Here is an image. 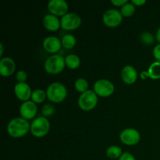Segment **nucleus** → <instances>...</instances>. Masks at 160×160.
Instances as JSON below:
<instances>
[{"label":"nucleus","mask_w":160,"mask_h":160,"mask_svg":"<svg viewBox=\"0 0 160 160\" xmlns=\"http://www.w3.org/2000/svg\"><path fill=\"white\" fill-rule=\"evenodd\" d=\"M103 23L109 28H117L123 20V15L120 11L116 9H109L103 13Z\"/></svg>","instance_id":"0eeeda50"},{"label":"nucleus","mask_w":160,"mask_h":160,"mask_svg":"<svg viewBox=\"0 0 160 160\" xmlns=\"http://www.w3.org/2000/svg\"><path fill=\"white\" fill-rule=\"evenodd\" d=\"M62 43L61 40H59L56 36H48L45 38L43 41V48L47 52L55 53L58 52L61 49Z\"/></svg>","instance_id":"ddd939ff"},{"label":"nucleus","mask_w":160,"mask_h":160,"mask_svg":"<svg viewBox=\"0 0 160 160\" xmlns=\"http://www.w3.org/2000/svg\"><path fill=\"white\" fill-rule=\"evenodd\" d=\"M140 39L141 42L146 45H152L155 42L154 36L152 34H150L149 32H148V31L142 32L140 35Z\"/></svg>","instance_id":"b1692460"},{"label":"nucleus","mask_w":160,"mask_h":160,"mask_svg":"<svg viewBox=\"0 0 160 160\" xmlns=\"http://www.w3.org/2000/svg\"><path fill=\"white\" fill-rule=\"evenodd\" d=\"M121 78L124 83L128 84H133L137 81L138 72L132 66H126L122 69Z\"/></svg>","instance_id":"2eb2a0df"},{"label":"nucleus","mask_w":160,"mask_h":160,"mask_svg":"<svg viewBox=\"0 0 160 160\" xmlns=\"http://www.w3.org/2000/svg\"><path fill=\"white\" fill-rule=\"evenodd\" d=\"M14 92L17 98L23 102L29 101L32 95L31 87L26 82L17 83L14 87Z\"/></svg>","instance_id":"f8f14e48"},{"label":"nucleus","mask_w":160,"mask_h":160,"mask_svg":"<svg viewBox=\"0 0 160 160\" xmlns=\"http://www.w3.org/2000/svg\"><path fill=\"white\" fill-rule=\"evenodd\" d=\"M47 98L55 103H59L67 98V90L65 85L59 82H54L50 84L46 90Z\"/></svg>","instance_id":"f03ea898"},{"label":"nucleus","mask_w":160,"mask_h":160,"mask_svg":"<svg viewBox=\"0 0 160 160\" xmlns=\"http://www.w3.org/2000/svg\"><path fill=\"white\" fill-rule=\"evenodd\" d=\"M65 66V58L59 54H55L47 58L44 67L48 73L58 74L64 70Z\"/></svg>","instance_id":"7ed1b4c3"},{"label":"nucleus","mask_w":160,"mask_h":160,"mask_svg":"<svg viewBox=\"0 0 160 160\" xmlns=\"http://www.w3.org/2000/svg\"><path fill=\"white\" fill-rule=\"evenodd\" d=\"M153 56L156 61L160 62V44H158L153 48Z\"/></svg>","instance_id":"bb28decb"},{"label":"nucleus","mask_w":160,"mask_h":160,"mask_svg":"<svg viewBox=\"0 0 160 160\" xmlns=\"http://www.w3.org/2000/svg\"><path fill=\"white\" fill-rule=\"evenodd\" d=\"M118 160H136V159L131 153L123 152Z\"/></svg>","instance_id":"cd10ccee"},{"label":"nucleus","mask_w":160,"mask_h":160,"mask_svg":"<svg viewBox=\"0 0 160 160\" xmlns=\"http://www.w3.org/2000/svg\"><path fill=\"white\" fill-rule=\"evenodd\" d=\"M140 77H141V78H142V79L146 80L147 78H149V74H148V71H142V73H141Z\"/></svg>","instance_id":"7c9ffc66"},{"label":"nucleus","mask_w":160,"mask_h":160,"mask_svg":"<svg viewBox=\"0 0 160 160\" xmlns=\"http://www.w3.org/2000/svg\"><path fill=\"white\" fill-rule=\"evenodd\" d=\"M61 43H62V46L63 48H67V49H71L76 45V38L71 34H65L61 39Z\"/></svg>","instance_id":"a211bd4d"},{"label":"nucleus","mask_w":160,"mask_h":160,"mask_svg":"<svg viewBox=\"0 0 160 160\" xmlns=\"http://www.w3.org/2000/svg\"><path fill=\"white\" fill-rule=\"evenodd\" d=\"M27 78H28V74L23 70H19L16 75V79L18 81V83H24L27 81Z\"/></svg>","instance_id":"a878e982"},{"label":"nucleus","mask_w":160,"mask_h":160,"mask_svg":"<svg viewBox=\"0 0 160 160\" xmlns=\"http://www.w3.org/2000/svg\"><path fill=\"white\" fill-rule=\"evenodd\" d=\"M47 97L46 92L42 89H35L32 92L31 95V101L34 102L36 104H40L45 101V98Z\"/></svg>","instance_id":"aec40b11"},{"label":"nucleus","mask_w":160,"mask_h":160,"mask_svg":"<svg viewBox=\"0 0 160 160\" xmlns=\"http://www.w3.org/2000/svg\"><path fill=\"white\" fill-rule=\"evenodd\" d=\"M43 25L48 31H56L61 28V22L56 16L49 13L44 17Z\"/></svg>","instance_id":"dca6fc26"},{"label":"nucleus","mask_w":160,"mask_h":160,"mask_svg":"<svg viewBox=\"0 0 160 160\" xmlns=\"http://www.w3.org/2000/svg\"><path fill=\"white\" fill-rule=\"evenodd\" d=\"M148 72L151 79H160V62L156 61V62H152L148 67Z\"/></svg>","instance_id":"6ab92c4d"},{"label":"nucleus","mask_w":160,"mask_h":160,"mask_svg":"<svg viewBox=\"0 0 160 160\" xmlns=\"http://www.w3.org/2000/svg\"><path fill=\"white\" fill-rule=\"evenodd\" d=\"M120 139L123 144L129 146L136 145L141 140L140 133L134 128H126L120 134Z\"/></svg>","instance_id":"1a4fd4ad"},{"label":"nucleus","mask_w":160,"mask_h":160,"mask_svg":"<svg viewBox=\"0 0 160 160\" xmlns=\"http://www.w3.org/2000/svg\"><path fill=\"white\" fill-rule=\"evenodd\" d=\"M135 6H134V4H132L131 2H128V3H126V4L123 5V6H122L120 12H121V14L123 15V17H129L134 15V12H135Z\"/></svg>","instance_id":"4be33fe9"},{"label":"nucleus","mask_w":160,"mask_h":160,"mask_svg":"<svg viewBox=\"0 0 160 160\" xmlns=\"http://www.w3.org/2000/svg\"><path fill=\"white\" fill-rule=\"evenodd\" d=\"M31 131L29 122L22 117H16L9 122L7 126L8 134L14 138L23 137Z\"/></svg>","instance_id":"f257e3e1"},{"label":"nucleus","mask_w":160,"mask_h":160,"mask_svg":"<svg viewBox=\"0 0 160 160\" xmlns=\"http://www.w3.org/2000/svg\"><path fill=\"white\" fill-rule=\"evenodd\" d=\"M114 84L107 79L98 80L94 84V92L100 97H109L114 92Z\"/></svg>","instance_id":"423d86ee"},{"label":"nucleus","mask_w":160,"mask_h":160,"mask_svg":"<svg viewBox=\"0 0 160 160\" xmlns=\"http://www.w3.org/2000/svg\"><path fill=\"white\" fill-rule=\"evenodd\" d=\"M50 130V123L45 117L34 119L31 125V132L34 137L42 138L46 135Z\"/></svg>","instance_id":"20e7f679"},{"label":"nucleus","mask_w":160,"mask_h":160,"mask_svg":"<svg viewBox=\"0 0 160 160\" xmlns=\"http://www.w3.org/2000/svg\"><path fill=\"white\" fill-rule=\"evenodd\" d=\"M131 3L135 6H142L146 3V1L145 0H132Z\"/></svg>","instance_id":"c756f323"},{"label":"nucleus","mask_w":160,"mask_h":160,"mask_svg":"<svg viewBox=\"0 0 160 160\" xmlns=\"http://www.w3.org/2000/svg\"><path fill=\"white\" fill-rule=\"evenodd\" d=\"M61 28L66 31H73L81 25V18L73 12H67L60 20Z\"/></svg>","instance_id":"6e6552de"},{"label":"nucleus","mask_w":160,"mask_h":160,"mask_svg":"<svg viewBox=\"0 0 160 160\" xmlns=\"http://www.w3.org/2000/svg\"><path fill=\"white\" fill-rule=\"evenodd\" d=\"M48 9L56 17H63L68 12L69 6L65 0H51L48 3Z\"/></svg>","instance_id":"9d476101"},{"label":"nucleus","mask_w":160,"mask_h":160,"mask_svg":"<svg viewBox=\"0 0 160 160\" xmlns=\"http://www.w3.org/2000/svg\"><path fill=\"white\" fill-rule=\"evenodd\" d=\"M78 106L84 111H90L95 108L98 103V95L94 90H88L81 94L78 98Z\"/></svg>","instance_id":"39448f33"},{"label":"nucleus","mask_w":160,"mask_h":160,"mask_svg":"<svg viewBox=\"0 0 160 160\" xmlns=\"http://www.w3.org/2000/svg\"><path fill=\"white\" fill-rule=\"evenodd\" d=\"M55 111H56V108L51 104H45L42 109V112L45 117H48L53 115Z\"/></svg>","instance_id":"393cba45"},{"label":"nucleus","mask_w":160,"mask_h":160,"mask_svg":"<svg viewBox=\"0 0 160 160\" xmlns=\"http://www.w3.org/2000/svg\"><path fill=\"white\" fill-rule=\"evenodd\" d=\"M156 40L160 44V27L159 28V29H158L157 32H156Z\"/></svg>","instance_id":"2f4dec72"},{"label":"nucleus","mask_w":160,"mask_h":160,"mask_svg":"<svg viewBox=\"0 0 160 160\" xmlns=\"http://www.w3.org/2000/svg\"><path fill=\"white\" fill-rule=\"evenodd\" d=\"M38 112V107L36 103L31 100L23 102L20 107V113L22 118L27 120L34 119L36 117Z\"/></svg>","instance_id":"9b49d317"},{"label":"nucleus","mask_w":160,"mask_h":160,"mask_svg":"<svg viewBox=\"0 0 160 160\" xmlns=\"http://www.w3.org/2000/svg\"><path fill=\"white\" fill-rule=\"evenodd\" d=\"M0 56H2L3 55V52H4V48H3V45L2 43H0Z\"/></svg>","instance_id":"473e14b6"},{"label":"nucleus","mask_w":160,"mask_h":160,"mask_svg":"<svg viewBox=\"0 0 160 160\" xmlns=\"http://www.w3.org/2000/svg\"><path fill=\"white\" fill-rule=\"evenodd\" d=\"M74 87L78 92L82 94L88 90V83L87 80L84 79V78H78L75 81Z\"/></svg>","instance_id":"5701e85b"},{"label":"nucleus","mask_w":160,"mask_h":160,"mask_svg":"<svg viewBox=\"0 0 160 160\" xmlns=\"http://www.w3.org/2000/svg\"><path fill=\"white\" fill-rule=\"evenodd\" d=\"M128 0H111V3L115 6H123L126 3H128Z\"/></svg>","instance_id":"c85d7f7f"},{"label":"nucleus","mask_w":160,"mask_h":160,"mask_svg":"<svg viewBox=\"0 0 160 160\" xmlns=\"http://www.w3.org/2000/svg\"><path fill=\"white\" fill-rule=\"evenodd\" d=\"M122 148L117 145L109 146L106 150V156L111 159H117L122 156Z\"/></svg>","instance_id":"412c9836"},{"label":"nucleus","mask_w":160,"mask_h":160,"mask_svg":"<svg viewBox=\"0 0 160 160\" xmlns=\"http://www.w3.org/2000/svg\"><path fill=\"white\" fill-rule=\"evenodd\" d=\"M16 69V64L10 57H3L0 60V73L2 77L8 78L12 75Z\"/></svg>","instance_id":"4468645a"},{"label":"nucleus","mask_w":160,"mask_h":160,"mask_svg":"<svg viewBox=\"0 0 160 160\" xmlns=\"http://www.w3.org/2000/svg\"><path fill=\"white\" fill-rule=\"evenodd\" d=\"M66 66L71 70L78 69L81 65V59L79 56L75 54L67 55L65 57Z\"/></svg>","instance_id":"f3484780"}]
</instances>
